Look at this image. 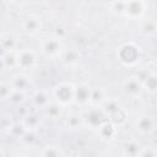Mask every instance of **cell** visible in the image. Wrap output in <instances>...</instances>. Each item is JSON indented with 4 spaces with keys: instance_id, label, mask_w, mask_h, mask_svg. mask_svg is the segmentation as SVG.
Returning <instances> with one entry per match:
<instances>
[{
    "instance_id": "cell-12",
    "label": "cell",
    "mask_w": 157,
    "mask_h": 157,
    "mask_svg": "<svg viewBox=\"0 0 157 157\" xmlns=\"http://www.w3.org/2000/svg\"><path fill=\"white\" fill-rule=\"evenodd\" d=\"M139 129L142 130V131H147L151 129V121L150 119L147 118H142L140 121H139Z\"/></svg>"
},
{
    "instance_id": "cell-11",
    "label": "cell",
    "mask_w": 157,
    "mask_h": 157,
    "mask_svg": "<svg viewBox=\"0 0 157 157\" xmlns=\"http://www.w3.org/2000/svg\"><path fill=\"white\" fill-rule=\"evenodd\" d=\"M125 151H126L128 157L135 156V155L139 152V146H137V145H135V144H128V145H126Z\"/></svg>"
},
{
    "instance_id": "cell-14",
    "label": "cell",
    "mask_w": 157,
    "mask_h": 157,
    "mask_svg": "<svg viewBox=\"0 0 157 157\" xmlns=\"http://www.w3.org/2000/svg\"><path fill=\"white\" fill-rule=\"evenodd\" d=\"M120 157H126V156H120Z\"/></svg>"
},
{
    "instance_id": "cell-13",
    "label": "cell",
    "mask_w": 157,
    "mask_h": 157,
    "mask_svg": "<svg viewBox=\"0 0 157 157\" xmlns=\"http://www.w3.org/2000/svg\"><path fill=\"white\" fill-rule=\"evenodd\" d=\"M18 157H26V156H18Z\"/></svg>"
},
{
    "instance_id": "cell-6",
    "label": "cell",
    "mask_w": 157,
    "mask_h": 157,
    "mask_svg": "<svg viewBox=\"0 0 157 157\" xmlns=\"http://www.w3.org/2000/svg\"><path fill=\"white\" fill-rule=\"evenodd\" d=\"M85 119L87 120V123L90 124V126L92 128H99L101 120H102V115L98 113L97 109H91L90 112H87V115L85 117Z\"/></svg>"
},
{
    "instance_id": "cell-4",
    "label": "cell",
    "mask_w": 157,
    "mask_h": 157,
    "mask_svg": "<svg viewBox=\"0 0 157 157\" xmlns=\"http://www.w3.org/2000/svg\"><path fill=\"white\" fill-rule=\"evenodd\" d=\"M124 9L125 12L130 16V17H139L142 12H144V2H136V1H130V2H125L124 4Z\"/></svg>"
},
{
    "instance_id": "cell-9",
    "label": "cell",
    "mask_w": 157,
    "mask_h": 157,
    "mask_svg": "<svg viewBox=\"0 0 157 157\" xmlns=\"http://www.w3.org/2000/svg\"><path fill=\"white\" fill-rule=\"evenodd\" d=\"M42 157H60V151L55 146H47L42 151Z\"/></svg>"
},
{
    "instance_id": "cell-10",
    "label": "cell",
    "mask_w": 157,
    "mask_h": 157,
    "mask_svg": "<svg viewBox=\"0 0 157 157\" xmlns=\"http://www.w3.org/2000/svg\"><path fill=\"white\" fill-rule=\"evenodd\" d=\"M104 110L107 112V114H114L119 110V105L117 104L115 101H105L104 103Z\"/></svg>"
},
{
    "instance_id": "cell-2",
    "label": "cell",
    "mask_w": 157,
    "mask_h": 157,
    "mask_svg": "<svg viewBox=\"0 0 157 157\" xmlns=\"http://www.w3.org/2000/svg\"><path fill=\"white\" fill-rule=\"evenodd\" d=\"M43 53L47 56H55L60 52V42L58 38H48L42 47Z\"/></svg>"
},
{
    "instance_id": "cell-3",
    "label": "cell",
    "mask_w": 157,
    "mask_h": 157,
    "mask_svg": "<svg viewBox=\"0 0 157 157\" xmlns=\"http://www.w3.org/2000/svg\"><path fill=\"white\" fill-rule=\"evenodd\" d=\"M36 61V56L34 54L31 52V50H22L18 53L17 55V65L23 67V69H28V67H32L33 64Z\"/></svg>"
},
{
    "instance_id": "cell-5",
    "label": "cell",
    "mask_w": 157,
    "mask_h": 157,
    "mask_svg": "<svg viewBox=\"0 0 157 157\" xmlns=\"http://www.w3.org/2000/svg\"><path fill=\"white\" fill-rule=\"evenodd\" d=\"M124 91L130 96H136L141 92V83L136 77H129L124 82Z\"/></svg>"
},
{
    "instance_id": "cell-7",
    "label": "cell",
    "mask_w": 157,
    "mask_h": 157,
    "mask_svg": "<svg viewBox=\"0 0 157 157\" xmlns=\"http://www.w3.org/2000/svg\"><path fill=\"white\" fill-rule=\"evenodd\" d=\"M91 92L86 86H77L75 90V97L78 102L83 103V102H88L91 101Z\"/></svg>"
},
{
    "instance_id": "cell-8",
    "label": "cell",
    "mask_w": 157,
    "mask_h": 157,
    "mask_svg": "<svg viewBox=\"0 0 157 157\" xmlns=\"http://www.w3.org/2000/svg\"><path fill=\"white\" fill-rule=\"evenodd\" d=\"M144 86L150 92L157 91V75H150V76H147L146 80H145V82H144Z\"/></svg>"
},
{
    "instance_id": "cell-1",
    "label": "cell",
    "mask_w": 157,
    "mask_h": 157,
    "mask_svg": "<svg viewBox=\"0 0 157 157\" xmlns=\"http://www.w3.org/2000/svg\"><path fill=\"white\" fill-rule=\"evenodd\" d=\"M54 96L59 104H67L75 96V91L71 90V86H69L67 83H64V85H59L55 88Z\"/></svg>"
}]
</instances>
